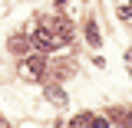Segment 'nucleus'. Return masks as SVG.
I'll return each instance as SVG.
<instances>
[{
    "label": "nucleus",
    "instance_id": "nucleus-1",
    "mask_svg": "<svg viewBox=\"0 0 132 128\" xmlns=\"http://www.w3.org/2000/svg\"><path fill=\"white\" fill-rule=\"evenodd\" d=\"M33 46L36 49H53V46H60V43H56V36H53L50 26H36L33 30Z\"/></svg>",
    "mask_w": 132,
    "mask_h": 128
},
{
    "label": "nucleus",
    "instance_id": "nucleus-2",
    "mask_svg": "<svg viewBox=\"0 0 132 128\" xmlns=\"http://www.w3.org/2000/svg\"><path fill=\"white\" fill-rule=\"evenodd\" d=\"M20 72L30 76V79H40L43 76V56H27V63L20 66Z\"/></svg>",
    "mask_w": 132,
    "mask_h": 128
},
{
    "label": "nucleus",
    "instance_id": "nucleus-3",
    "mask_svg": "<svg viewBox=\"0 0 132 128\" xmlns=\"http://www.w3.org/2000/svg\"><path fill=\"white\" fill-rule=\"evenodd\" d=\"M53 36H56V43H69V40H73V30H69V23H63V20H60V23L53 26Z\"/></svg>",
    "mask_w": 132,
    "mask_h": 128
},
{
    "label": "nucleus",
    "instance_id": "nucleus-4",
    "mask_svg": "<svg viewBox=\"0 0 132 128\" xmlns=\"http://www.w3.org/2000/svg\"><path fill=\"white\" fill-rule=\"evenodd\" d=\"M86 40H89L93 46H99V30H96V23H89V26H86Z\"/></svg>",
    "mask_w": 132,
    "mask_h": 128
},
{
    "label": "nucleus",
    "instance_id": "nucleus-5",
    "mask_svg": "<svg viewBox=\"0 0 132 128\" xmlns=\"http://www.w3.org/2000/svg\"><path fill=\"white\" fill-rule=\"evenodd\" d=\"M46 95H50V102H56V105H63V102H66V95L60 92V89H46Z\"/></svg>",
    "mask_w": 132,
    "mask_h": 128
},
{
    "label": "nucleus",
    "instance_id": "nucleus-6",
    "mask_svg": "<svg viewBox=\"0 0 132 128\" xmlns=\"http://www.w3.org/2000/svg\"><path fill=\"white\" fill-rule=\"evenodd\" d=\"M119 16H126V20H129V16H132V0H129V3H126V7H122V10H119Z\"/></svg>",
    "mask_w": 132,
    "mask_h": 128
},
{
    "label": "nucleus",
    "instance_id": "nucleus-7",
    "mask_svg": "<svg viewBox=\"0 0 132 128\" xmlns=\"http://www.w3.org/2000/svg\"><path fill=\"white\" fill-rule=\"evenodd\" d=\"M0 125H3V118H0Z\"/></svg>",
    "mask_w": 132,
    "mask_h": 128
}]
</instances>
